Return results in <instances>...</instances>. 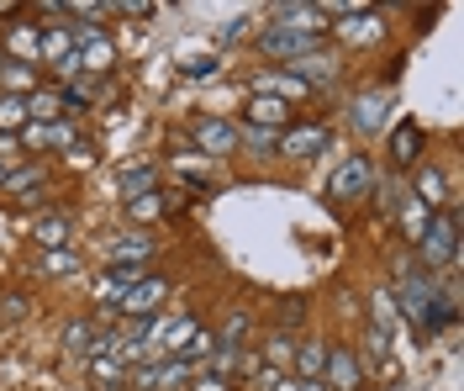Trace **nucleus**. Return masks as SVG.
Segmentation results:
<instances>
[{
  "label": "nucleus",
  "instance_id": "obj_25",
  "mask_svg": "<svg viewBox=\"0 0 464 391\" xmlns=\"http://www.w3.org/2000/svg\"><path fill=\"white\" fill-rule=\"evenodd\" d=\"M243 333H248V312H232V318H227V328H222V349H232V344H237Z\"/></svg>",
  "mask_w": 464,
  "mask_h": 391
},
{
  "label": "nucleus",
  "instance_id": "obj_28",
  "mask_svg": "<svg viewBox=\"0 0 464 391\" xmlns=\"http://www.w3.org/2000/svg\"><path fill=\"white\" fill-rule=\"evenodd\" d=\"M127 196H148V185H153V170H127Z\"/></svg>",
  "mask_w": 464,
  "mask_h": 391
},
{
  "label": "nucleus",
  "instance_id": "obj_11",
  "mask_svg": "<svg viewBox=\"0 0 464 391\" xmlns=\"http://www.w3.org/2000/svg\"><path fill=\"white\" fill-rule=\"evenodd\" d=\"M417 149H422V127H417V122H401V127L391 132V159H396V164H411Z\"/></svg>",
  "mask_w": 464,
  "mask_h": 391
},
{
  "label": "nucleus",
  "instance_id": "obj_30",
  "mask_svg": "<svg viewBox=\"0 0 464 391\" xmlns=\"http://www.w3.org/2000/svg\"><path fill=\"white\" fill-rule=\"evenodd\" d=\"M43 270L48 275H69L74 270V254H43Z\"/></svg>",
  "mask_w": 464,
  "mask_h": 391
},
{
  "label": "nucleus",
  "instance_id": "obj_36",
  "mask_svg": "<svg viewBox=\"0 0 464 391\" xmlns=\"http://www.w3.org/2000/svg\"><path fill=\"white\" fill-rule=\"evenodd\" d=\"M301 391H327V386H322V381H306V386H301Z\"/></svg>",
  "mask_w": 464,
  "mask_h": 391
},
{
  "label": "nucleus",
  "instance_id": "obj_7",
  "mask_svg": "<svg viewBox=\"0 0 464 391\" xmlns=\"http://www.w3.org/2000/svg\"><path fill=\"white\" fill-rule=\"evenodd\" d=\"M370 181H375L370 159H359V153H353V159H348L343 170L333 175V191H338V196H364V191H370Z\"/></svg>",
  "mask_w": 464,
  "mask_h": 391
},
{
  "label": "nucleus",
  "instance_id": "obj_24",
  "mask_svg": "<svg viewBox=\"0 0 464 391\" xmlns=\"http://www.w3.org/2000/svg\"><path fill=\"white\" fill-rule=\"evenodd\" d=\"M353 122H359V127H380V122H385V112H380V95H364V101H359V112H353Z\"/></svg>",
  "mask_w": 464,
  "mask_h": 391
},
{
  "label": "nucleus",
  "instance_id": "obj_38",
  "mask_svg": "<svg viewBox=\"0 0 464 391\" xmlns=\"http://www.w3.org/2000/svg\"><path fill=\"white\" fill-rule=\"evenodd\" d=\"M0 181H5V170H0Z\"/></svg>",
  "mask_w": 464,
  "mask_h": 391
},
{
  "label": "nucleus",
  "instance_id": "obj_4",
  "mask_svg": "<svg viewBox=\"0 0 464 391\" xmlns=\"http://www.w3.org/2000/svg\"><path fill=\"white\" fill-rule=\"evenodd\" d=\"M322 376H327V386H333V391H359V386H364V365H359L353 349H327Z\"/></svg>",
  "mask_w": 464,
  "mask_h": 391
},
{
  "label": "nucleus",
  "instance_id": "obj_22",
  "mask_svg": "<svg viewBox=\"0 0 464 391\" xmlns=\"http://www.w3.org/2000/svg\"><path fill=\"white\" fill-rule=\"evenodd\" d=\"M285 365H295V344L280 333V338H269V370H285Z\"/></svg>",
  "mask_w": 464,
  "mask_h": 391
},
{
  "label": "nucleus",
  "instance_id": "obj_35",
  "mask_svg": "<svg viewBox=\"0 0 464 391\" xmlns=\"http://www.w3.org/2000/svg\"><path fill=\"white\" fill-rule=\"evenodd\" d=\"M11 153H16V138H11V132H0V159H11Z\"/></svg>",
  "mask_w": 464,
  "mask_h": 391
},
{
  "label": "nucleus",
  "instance_id": "obj_17",
  "mask_svg": "<svg viewBox=\"0 0 464 391\" xmlns=\"http://www.w3.org/2000/svg\"><path fill=\"white\" fill-rule=\"evenodd\" d=\"M275 122H285V101H269V95H259V101H254V127H264V132H269Z\"/></svg>",
  "mask_w": 464,
  "mask_h": 391
},
{
  "label": "nucleus",
  "instance_id": "obj_18",
  "mask_svg": "<svg viewBox=\"0 0 464 391\" xmlns=\"http://www.w3.org/2000/svg\"><path fill=\"white\" fill-rule=\"evenodd\" d=\"M63 239H69V222H63V217H43V222H37V243H43V249H58Z\"/></svg>",
  "mask_w": 464,
  "mask_h": 391
},
{
  "label": "nucleus",
  "instance_id": "obj_29",
  "mask_svg": "<svg viewBox=\"0 0 464 391\" xmlns=\"http://www.w3.org/2000/svg\"><path fill=\"white\" fill-rule=\"evenodd\" d=\"M11 48H16V54H37V32L16 27V32H11Z\"/></svg>",
  "mask_w": 464,
  "mask_h": 391
},
{
  "label": "nucleus",
  "instance_id": "obj_1",
  "mask_svg": "<svg viewBox=\"0 0 464 391\" xmlns=\"http://www.w3.org/2000/svg\"><path fill=\"white\" fill-rule=\"evenodd\" d=\"M401 301H406V312H411V323H417V333H422V338H433V333L454 318V301L433 297V280H428L422 270H411L401 280Z\"/></svg>",
  "mask_w": 464,
  "mask_h": 391
},
{
  "label": "nucleus",
  "instance_id": "obj_13",
  "mask_svg": "<svg viewBox=\"0 0 464 391\" xmlns=\"http://www.w3.org/2000/svg\"><path fill=\"white\" fill-rule=\"evenodd\" d=\"M22 106H27V117L37 122V127H48V122H58V112H63V95H53V91H32Z\"/></svg>",
  "mask_w": 464,
  "mask_h": 391
},
{
  "label": "nucleus",
  "instance_id": "obj_15",
  "mask_svg": "<svg viewBox=\"0 0 464 391\" xmlns=\"http://www.w3.org/2000/svg\"><path fill=\"white\" fill-rule=\"evenodd\" d=\"M417 201H422L428 211L443 201V175H438V170H422V175H417Z\"/></svg>",
  "mask_w": 464,
  "mask_h": 391
},
{
  "label": "nucleus",
  "instance_id": "obj_2",
  "mask_svg": "<svg viewBox=\"0 0 464 391\" xmlns=\"http://www.w3.org/2000/svg\"><path fill=\"white\" fill-rule=\"evenodd\" d=\"M417 249H422V265H449L454 249H459V222L454 217H433L428 233L417 239Z\"/></svg>",
  "mask_w": 464,
  "mask_h": 391
},
{
  "label": "nucleus",
  "instance_id": "obj_26",
  "mask_svg": "<svg viewBox=\"0 0 464 391\" xmlns=\"http://www.w3.org/2000/svg\"><path fill=\"white\" fill-rule=\"evenodd\" d=\"M0 80H5L11 91H27V85H32V74L22 69V64H0Z\"/></svg>",
  "mask_w": 464,
  "mask_h": 391
},
{
  "label": "nucleus",
  "instance_id": "obj_37",
  "mask_svg": "<svg viewBox=\"0 0 464 391\" xmlns=\"http://www.w3.org/2000/svg\"><path fill=\"white\" fill-rule=\"evenodd\" d=\"M275 391H301V386H290V381H280V386H275Z\"/></svg>",
  "mask_w": 464,
  "mask_h": 391
},
{
  "label": "nucleus",
  "instance_id": "obj_12",
  "mask_svg": "<svg viewBox=\"0 0 464 391\" xmlns=\"http://www.w3.org/2000/svg\"><path fill=\"white\" fill-rule=\"evenodd\" d=\"M254 91H269V101H295V95H306V85H301V80H295V74H259V80H254Z\"/></svg>",
  "mask_w": 464,
  "mask_h": 391
},
{
  "label": "nucleus",
  "instance_id": "obj_31",
  "mask_svg": "<svg viewBox=\"0 0 464 391\" xmlns=\"http://www.w3.org/2000/svg\"><path fill=\"white\" fill-rule=\"evenodd\" d=\"M132 211H138V217H159V196H153V191H148V196H138V201H132Z\"/></svg>",
  "mask_w": 464,
  "mask_h": 391
},
{
  "label": "nucleus",
  "instance_id": "obj_8",
  "mask_svg": "<svg viewBox=\"0 0 464 391\" xmlns=\"http://www.w3.org/2000/svg\"><path fill=\"white\" fill-rule=\"evenodd\" d=\"M37 59H48L53 69H58V64H69V59H74V32L43 27V32H37Z\"/></svg>",
  "mask_w": 464,
  "mask_h": 391
},
{
  "label": "nucleus",
  "instance_id": "obj_5",
  "mask_svg": "<svg viewBox=\"0 0 464 391\" xmlns=\"http://www.w3.org/2000/svg\"><path fill=\"white\" fill-rule=\"evenodd\" d=\"M164 297H169V286H164L159 275H143V280L121 297V312H127V318H153V307H159Z\"/></svg>",
  "mask_w": 464,
  "mask_h": 391
},
{
  "label": "nucleus",
  "instance_id": "obj_16",
  "mask_svg": "<svg viewBox=\"0 0 464 391\" xmlns=\"http://www.w3.org/2000/svg\"><path fill=\"white\" fill-rule=\"evenodd\" d=\"M322 360H327V349H322V344H301V349H295V365H301V376H306V381H317V376H322Z\"/></svg>",
  "mask_w": 464,
  "mask_h": 391
},
{
  "label": "nucleus",
  "instance_id": "obj_21",
  "mask_svg": "<svg viewBox=\"0 0 464 391\" xmlns=\"http://www.w3.org/2000/svg\"><path fill=\"white\" fill-rule=\"evenodd\" d=\"M22 122H27L22 95H0V132H11V127H22Z\"/></svg>",
  "mask_w": 464,
  "mask_h": 391
},
{
  "label": "nucleus",
  "instance_id": "obj_23",
  "mask_svg": "<svg viewBox=\"0 0 464 391\" xmlns=\"http://www.w3.org/2000/svg\"><path fill=\"white\" fill-rule=\"evenodd\" d=\"M37 143H48V149H69V143H74V127H69V122H48Z\"/></svg>",
  "mask_w": 464,
  "mask_h": 391
},
{
  "label": "nucleus",
  "instance_id": "obj_3",
  "mask_svg": "<svg viewBox=\"0 0 464 391\" xmlns=\"http://www.w3.org/2000/svg\"><path fill=\"white\" fill-rule=\"evenodd\" d=\"M259 48L264 54H275V59L301 64V59L317 54V37H312V32H290V27H269V32H259Z\"/></svg>",
  "mask_w": 464,
  "mask_h": 391
},
{
  "label": "nucleus",
  "instance_id": "obj_34",
  "mask_svg": "<svg viewBox=\"0 0 464 391\" xmlns=\"http://www.w3.org/2000/svg\"><path fill=\"white\" fill-rule=\"evenodd\" d=\"M190 391H227V381H222V376H201Z\"/></svg>",
  "mask_w": 464,
  "mask_h": 391
},
{
  "label": "nucleus",
  "instance_id": "obj_9",
  "mask_svg": "<svg viewBox=\"0 0 464 391\" xmlns=\"http://www.w3.org/2000/svg\"><path fill=\"white\" fill-rule=\"evenodd\" d=\"M196 149L211 153V159L217 153H232L237 149V132H232L227 122H196Z\"/></svg>",
  "mask_w": 464,
  "mask_h": 391
},
{
  "label": "nucleus",
  "instance_id": "obj_14",
  "mask_svg": "<svg viewBox=\"0 0 464 391\" xmlns=\"http://www.w3.org/2000/svg\"><path fill=\"white\" fill-rule=\"evenodd\" d=\"M428 222H433V211H428L422 201H417V196H411V201H406V211H401L406 239H422V233H428Z\"/></svg>",
  "mask_w": 464,
  "mask_h": 391
},
{
  "label": "nucleus",
  "instance_id": "obj_10",
  "mask_svg": "<svg viewBox=\"0 0 464 391\" xmlns=\"http://www.w3.org/2000/svg\"><path fill=\"white\" fill-rule=\"evenodd\" d=\"M327 149V127H290L285 138H280V153H322Z\"/></svg>",
  "mask_w": 464,
  "mask_h": 391
},
{
  "label": "nucleus",
  "instance_id": "obj_20",
  "mask_svg": "<svg viewBox=\"0 0 464 391\" xmlns=\"http://www.w3.org/2000/svg\"><path fill=\"white\" fill-rule=\"evenodd\" d=\"M63 344H69L74 355H85L90 344H95V328H90V318H74V323H69V333H63Z\"/></svg>",
  "mask_w": 464,
  "mask_h": 391
},
{
  "label": "nucleus",
  "instance_id": "obj_6",
  "mask_svg": "<svg viewBox=\"0 0 464 391\" xmlns=\"http://www.w3.org/2000/svg\"><path fill=\"white\" fill-rule=\"evenodd\" d=\"M74 43H80L74 54H80V64H85V69H111L116 54H111V37H106L101 27H85L80 37H74Z\"/></svg>",
  "mask_w": 464,
  "mask_h": 391
},
{
  "label": "nucleus",
  "instance_id": "obj_19",
  "mask_svg": "<svg viewBox=\"0 0 464 391\" xmlns=\"http://www.w3.org/2000/svg\"><path fill=\"white\" fill-rule=\"evenodd\" d=\"M148 254H153V243H148V239H121V243L111 249V259H116V265H127V259L138 265V259H148Z\"/></svg>",
  "mask_w": 464,
  "mask_h": 391
},
{
  "label": "nucleus",
  "instance_id": "obj_32",
  "mask_svg": "<svg viewBox=\"0 0 464 391\" xmlns=\"http://www.w3.org/2000/svg\"><path fill=\"white\" fill-rule=\"evenodd\" d=\"M254 386L275 391V386H280V370H254Z\"/></svg>",
  "mask_w": 464,
  "mask_h": 391
},
{
  "label": "nucleus",
  "instance_id": "obj_27",
  "mask_svg": "<svg viewBox=\"0 0 464 391\" xmlns=\"http://www.w3.org/2000/svg\"><path fill=\"white\" fill-rule=\"evenodd\" d=\"M248 143H254V153H280V138L264 127H248Z\"/></svg>",
  "mask_w": 464,
  "mask_h": 391
},
{
  "label": "nucleus",
  "instance_id": "obj_33",
  "mask_svg": "<svg viewBox=\"0 0 464 391\" xmlns=\"http://www.w3.org/2000/svg\"><path fill=\"white\" fill-rule=\"evenodd\" d=\"M211 69H217V59H190V64H185V74H196V80L211 74Z\"/></svg>",
  "mask_w": 464,
  "mask_h": 391
}]
</instances>
